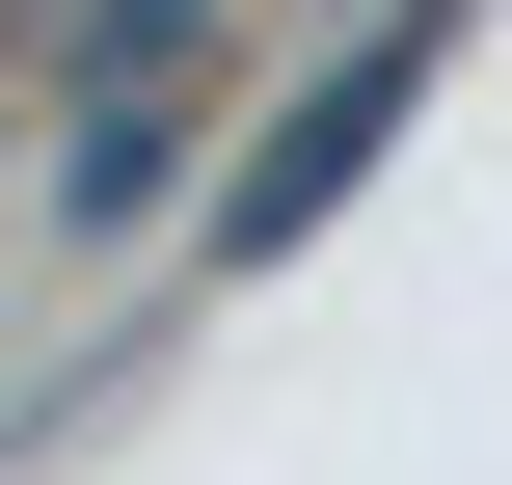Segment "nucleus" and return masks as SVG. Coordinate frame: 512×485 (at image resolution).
<instances>
[{
	"label": "nucleus",
	"instance_id": "nucleus-1",
	"mask_svg": "<svg viewBox=\"0 0 512 485\" xmlns=\"http://www.w3.org/2000/svg\"><path fill=\"white\" fill-rule=\"evenodd\" d=\"M432 54H459V0H378V27H351V54L297 81V108H270V162L216 189V270H270V243H324V189H351V162H378V135L432 108Z\"/></svg>",
	"mask_w": 512,
	"mask_h": 485
}]
</instances>
